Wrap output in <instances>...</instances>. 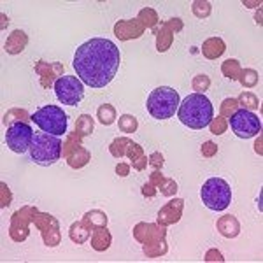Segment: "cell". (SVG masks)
Masks as SVG:
<instances>
[{"label": "cell", "instance_id": "6da1fadb", "mask_svg": "<svg viewBox=\"0 0 263 263\" xmlns=\"http://www.w3.org/2000/svg\"><path fill=\"white\" fill-rule=\"evenodd\" d=\"M121 54L112 41L95 37L83 42L74 54L76 76L90 88H105L116 78Z\"/></svg>", "mask_w": 263, "mask_h": 263}, {"label": "cell", "instance_id": "7a4b0ae2", "mask_svg": "<svg viewBox=\"0 0 263 263\" xmlns=\"http://www.w3.org/2000/svg\"><path fill=\"white\" fill-rule=\"evenodd\" d=\"M214 116V107L211 100L202 93H192L179 104L177 118L182 125L193 130H202L211 125Z\"/></svg>", "mask_w": 263, "mask_h": 263}, {"label": "cell", "instance_id": "3957f363", "mask_svg": "<svg viewBox=\"0 0 263 263\" xmlns=\"http://www.w3.org/2000/svg\"><path fill=\"white\" fill-rule=\"evenodd\" d=\"M30 158L33 163L41 167H49L54 165L62 156V141L57 135L46 134V132H37L33 134L30 149Z\"/></svg>", "mask_w": 263, "mask_h": 263}, {"label": "cell", "instance_id": "277c9868", "mask_svg": "<svg viewBox=\"0 0 263 263\" xmlns=\"http://www.w3.org/2000/svg\"><path fill=\"white\" fill-rule=\"evenodd\" d=\"M179 93L171 86H160L149 93L146 109L155 120H171L179 109Z\"/></svg>", "mask_w": 263, "mask_h": 263}, {"label": "cell", "instance_id": "5b68a950", "mask_svg": "<svg viewBox=\"0 0 263 263\" xmlns=\"http://www.w3.org/2000/svg\"><path fill=\"white\" fill-rule=\"evenodd\" d=\"M200 198L207 209L221 213V211L228 209L232 202V188L221 177H211L202 184Z\"/></svg>", "mask_w": 263, "mask_h": 263}, {"label": "cell", "instance_id": "8992f818", "mask_svg": "<svg viewBox=\"0 0 263 263\" xmlns=\"http://www.w3.org/2000/svg\"><path fill=\"white\" fill-rule=\"evenodd\" d=\"M32 121L39 126L41 132L57 135V137L65 135L67 126H69L67 114L63 112L62 107H58V105H44V107L37 109V111L32 114Z\"/></svg>", "mask_w": 263, "mask_h": 263}, {"label": "cell", "instance_id": "52a82bcc", "mask_svg": "<svg viewBox=\"0 0 263 263\" xmlns=\"http://www.w3.org/2000/svg\"><path fill=\"white\" fill-rule=\"evenodd\" d=\"M230 128L239 139H253L261 132V121L254 112L239 109L230 116Z\"/></svg>", "mask_w": 263, "mask_h": 263}, {"label": "cell", "instance_id": "ba28073f", "mask_svg": "<svg viewBox=\"0 0 263 263\" xmlns=\"http://www.w3.org/2000/svg\"><path fill=\"white\" fill-rule=\"evenodd\" d=\"M54 95L65 105H78L84 97L83 81L78 76H62L54 83Z\"/></svg>", "mask_w": 263, "mask_h": 263}, {"label": "cell", "instance_id": "9c48e42d", "mask_svg": "<svg viewBox=\"0 0 263 263\" xmlns=\"http://www.w3.org/2000/svg\"><path fill=\"white\" fill-rule=\"evenodd\" d=\"M32 139H33V132L30 128V125L23 121H16L7 128L6 132V144L9 146L11 151L14 153H27L32 146Z\"/></svg>", "mask_w": 263, "mask_h": 263}]
</instances>
